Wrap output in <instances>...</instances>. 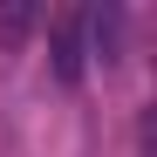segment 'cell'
<instances>
[{
	"mask_svg": "<svg viewBox=\"0 0 157 157\" xmlns=\"http://www.w3.org/2000/svg\"><path fill=\"white\" fill-rule=\"evenodd\" d=\"M55 75L62 82L82 75V34H75V21H62V34H55Z\"/></svg>",
	"mask_w": 157,
	"mask_h": 157,
	"instance_id": "cell-1",
	"label": "cell"
},
{
	"mask_svg": "<svg viewBox=\"0 0 157 157\" xmlns=\"http://www.w3.org/2000/svg\"><path fill=\"white\" fill-rule=\"evenodd\" d=\"M21 28H28V7H7V14H0V41H14Z\"/></svg>",
	"mask_w": 157,
	"mask_h": 157,
	"instance_id": "cell-2",
	"label": "cell"
}]
</instances>
